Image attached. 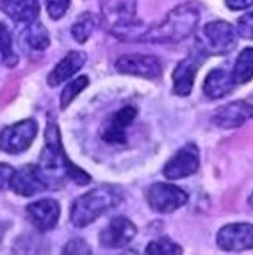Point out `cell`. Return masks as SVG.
Masks as SVG:
<instances>
[{"mask_svg":"<svg viewBox=\"0 0 253 255\" xmlns=\"http://www.w3.org/2000/svg\"><path fill=\"white\" fill-rule=\"evenodd\" d=\"M200 20V8L194 2L180 3L172 8L160 24L147 27L139 42L173 44L188 38Z\"/></svg>","mask_w":253,"mask_h":255,"instance_id":"cell-1","label":"cell"},{"mask_svg":"<svg viewBox=\"0 0 253 255\" xmlns=\"http://www.w3.org/2000/svg\"><path fill=\"white\" fill-rule=\"evenodd\" d=\"M39 166L47 179L50 175H64L80 186L91 182V175L68 158L63 147L60 127L53 119L49 121L46 127V147L42 150Z\"/></svg>","mask_w":253,"mask_h":255,"instance_id":"cell-2","label":"cell"},{"mask_svg":"<svg viewBox=\"0 0 253 255\" xmlns=\"http://www.w3.org/2000/svg\"><path fill=\"white\" fill-rule=\"evenodd\" d=\"M124 194L117 186L102 185L79 196L71 207V223L77 229L91 226L92 223L122 202Z\"/></svg>","mask_w":253,"mask_h":255,"instance_id":"cell-3","label":"cell"},{"mask_svg":"<svg viewBox=\"0 0 253 255\" xmlns=\"http://www.w3.org/2000/svg\"><path fill=\"white\" fill-rule=\"evenodd\" d=\"M238 41L236 28L225 20H213L202 28L200 47L208 55H227Z\"/></svg>","mask_w":253,"mask_h":255,"instance_id":"cell-4","label":"cell"},{"mask_svg":"<svg viewBox=\"0 0 253 255\" xmlns=\"http://www.w3.org/2000/svg\"><path fill=\"white\" fill-rule=\"evenodd\" d=\"M38 135V123L35 119H25L5 127L0 131V150L17 155L25 152Z\"/></svg>","mask_w":253,"mask_h":255,"instance_id":"cell-5","label":"cell"},{"mask_svg":"<svg viewBox=\"0 0 253 255\" xmlns=\"http://www.w3.org/2000/svg\"><path fill=\"white\" fill-rule=\"evenodd\" d=\"M188 193L172 183H153L147 190V204L155 213H173L188 202Z\"/></svg>","mask_w":253,"mask_h":255,"instance_id":"cell-6","label":"cell"},{"mask_svg":"<svg viewBox=\"0 0 253 255\" xmlns=\"http://www.w3.org/2000/svg\"><path fill=\"white\" fill-rule=\"evenodd\" d=\"M200 168V150L194 142L180 147L163 168V175L168 180H178L195 174Z\"/></svg>","mask_w":253,"mask_h":255,"instance_id":"cell-7","label":"cell"},{"mask_svg":"<svg viewBox=\"0 0 253 255\" xmlns=\"http://www.w3.org/2000/svg\"><path fill=\"white\" fill-rule=\"evenodd\" d=\"M49 188L50 182L39 164H25L16 169L9 183V190H13V193H16L17 196L24 197H31L49 190Z\"/></svg>","mask_w":253,"mask_h":255,"instance_id":"cell-8","label":"cell"},{"mask_svg":"<svg viewBox=\"0 0 253 255\" xmlns=\"http://www.w3.org/2000/svg\"><path fill=\"white\" fill-rule=\"evenodd\" d=\"M114 68L125 75L142 77V79H158L163 74V64L157 57L144 53H128L116 60Z\"/></svg>","mask_w":253,"mask_h":255,"instance_id":"cell-9","label":"cell"},{"mask_svg":"<svg viewBox=\"0 0 253 255\" xmlns=\"http://www.w3.org/2000/svg\"><path fill=\"white\" fill-rule=\"evenodd\" d=\"M217 246L225 252H243L253 249V224H227L217 232Z\"/></svg>","mask_w":253,"mask_h":255,"instance_id":"cell-10","label":"cell"},{"mask_svg":"<svg viewBox=\"0 0 253 255\" xmlns=\"http://www.w3.org/2000/svg\"><path fill=\"white\" fill-rule=\"evenodd\" d=\"M138 234L136 226L128 218L116 216L100 230L98 241L105 249H120L127 246Z\"/></svg>","mask_w":253,"mask_h":255,"instance_id":"cell-11","label":"cell"},{"mask_svg":"<svg viewBox=\"0 0 253 255\" xmlns=\"http://www.w3.org/2000/svg\"><path fill=\"white\" fill-rule=\"evenodd\" d=\"M30 224L39 232L53 230L60 219V205L55 199H39L25 208Z\"/></svg>","mask_w":253,"mask_h":255,"instance_id":"cell-12","label":"cell"},{"mask_svg":"<svg viewBox=\"0 0 253 255\" xmlns=\"http://www.w3.org/2000/svg\"><path fill=\"white\" fill-rule=\"evenodd\" d=\"M253 118V105L246 101L230 102L217 108L211 116L213 124L219 128H238Z\"/></svg>","mask_w":253,"mask_h":255,"instance_id":"cell-13","label":"cell"},{"mask_svg":"<svg viewBox=\"0 0 253 255\" xmlns=\"http://www.w3.org/2000/svg\"><path fill=\"white\" fill-rule=\"evenodd\" d=\"M138 116V110L135 107H124L116 112L108 124L103 127L102 139L111 146H122L127 142V130L135 123Z\"/></svg>","mask_w":253,"mask_h":255,"instance_id":"cell-14","label":"cell"},{"mask_svg":"<svg viewBox=\"0 0 253 255\" xmlns=\"http://www.w3.org/2000/svg\"><path fill=\"white\" fill-rule=\"evenodd\" d=\"M87 57L84 52L80 50H71L66 57L58 61V64L50 71V74L47 75V85L52 88L60 86L63 82L69 80L71 77H74L77 72H79L84 63H86Z\"/></svg>","mask_w":253,"mask_h":255,"instance_id":"cell-15","label":"cell"},{"mask_svg":"<svg viewBox=\"0 0 253 255\" xmlns=\"http://www.w3.org/2000/svg\"><path fill=\"white\" fill-rule=\"evenodd\" d=\"M0 11L17 24H30L39 16L38 0H0Z\"/></svg>","mask_w":253,"mask_h":255,"instance_id":"cell-16","label":"cell"},{"mask_svg":"<svg viewBox=\"0 0 253 255\" xmlns=\"http://www.w3.org/2000/svg\"><path fill=\"white\" fill-rule=\"evenodd\" d=\"M197 69H199V63H197V60L192 57L184 58L177 64V68H175V71L172 74L175 94L180 97H186L191 94L192 88H194Z\"/></svg>","mask_w":253,"mask_h":255,"instance_id":"cell-17","label":"cell"},{"mask_svg":"<svg viewBox=\"0 0 253 255\" xmlns=\"http://www.w3.org/2000/svg\"><path fill=\"white\" fill-rule=\"evenodd\" d=\"M235 85L236 83L233 80L232 72L225 69H213L205 79L203 94L211 101H217V99H222L232 93Z\"/></svg>","mask_w":253,"mask_h":255,"instance_id":"cell-18","label":"cell"},{"mask_svg":"<svg viewBox=\"0 0 253 255\" xmlns=\"http://www.w3.org/2000/svg\"><path fill=\"white\" fill-rule=\"evenodd\" d=\"M25 44L33 50H46L50 46V35L46 25L41 20H33L30 24H25L24 33H22Z\"/></svg>","mask_w":253,"mask_h":255,"instance_id":"cell-19","label":"cell"},{"mask_svg":"<svg viewBox=\"0 0 253 255\" xmlns=\"http://www.w3.org/2000/svg\"><path fill=\"white\" fill-rule=\"evenodd\" d=\"M232 75L236 85H244L253 79V47H247L239 53Z\"/></svg>","mask_w":253,"mask_h":255,"instance_id":"cell-20","label":"cell"},{"mask_svg":"<svg viewBox=\"0 0 253 255\" xmlns=\"http://www.w3.org/2000/svg\"><path fill=\"white\" fill-rule=\"evenodd\" d=\"M98 25V19L95 17V14L92 13H83L77 22L72 25L71 28V33H72V38L77 41V42H86L92 36V33L95 31Z\"/></svg>","mask_w":253,"mask_h":255,"instance_id":"cell-21","label":"cell"},{"mask_svg":"<svg viewBox=\"0 0 253 255\" xmlns=\"http://www.w3.org/2000/svg\"><path fill=\"white\" fill-rule=\"evenodd\" d=\"M0 61L6 68H16L19 58L13 47V38H11L9 30L0 22Z\"/></svg>","mask_w":253,"mask_h":255,"instance_id":"cell-22","label":"cell"},{"mask_svg":"<svg viewBox=\"0 0 253 255\" xmlns=\"http://www.w3.org/2000/svg\"><path fill=\"white\" fill-rule=\"evenodd\" d=\"M87 85H89V79H87L86 75L77 77V79L71 80L68 85H66V88L63 90V93L60 96V107H61V110L68 108L75 101V99L79 97V94L84 90V88H87Z\"/></svg>","mask_w":253,"mask_h":255,"instance_id":"cell-23","label":"cell"},{"mask_svg":"<svg viewBox=\"0 0 253 255\" xmlns=\"http://www.w3.org/2000/svg\"><path fill=\"white\" fill-rule=\"evenodd\" d=\"M181 252H183V249L177 245V243H173L169 238L153 240L146 248L147 255H180Z\"/></svg>","mask_w":253,"mask_h":255,"instance_id":"cell-24","label":"cell"},{"mask_svg":"<svg viewBox=\"0 0 253 255\" xmlns=\"http://www.w3.org/2000/svg\"><path fill=\"white\" fill-rule=\"evenodd\" d=\"M71 6V0H46V8H47V14L50 19L58 20L61 19Z\"/></svg>","mask_w":253,"mask_h":255,"instance_id":"cell-25","label":"cell"},{"mask_svg":"<svg viewBox=\"0 0 253 255\" xmlns=\"http://www.w3.org/2000/svg\"><path fill=\"white\" fill-rule=\"evenodd\" d=\"M236 33L244 39H253V13H247L243 17H239Z\"/></svg>","mask_w":253,"mask_h":255,"instance_id":"cell-26","label":"cell"},{"mask_svg":"<svg viewBox=\"0 0 253 255\" xmlns=\"http://www.w3.org/2000/svg\"><path fill=\"white\" fill-rule=\"evenodd\" d=\"M63 254L68 255H87L91 254V248L86 245L82 238H72L68 241V245L64 246Z\"/></svg>","mask_w":253,"mask_h":255,"instance_id":"cell-27","label":"cell"},{"mask_svg":"<svg viewBox=\"0 0 253 255\" xmlns=\"http://www.w3.org/2000/svg\"><path fill=\"white\" fill-rule=\"evenodd\" d=\"M14 171L16 169L11 168L8 163H0V190H6V188H9Z\"/></svg>","mask_w":253,"mask_h":255,"instance_id":"cell-28","label":"cell"},{"mask_svg":"<svg viewBox=\"0 0 253 255\" xmlns=\"http://www.w3.org/2000/svg\"><path fill=\"white\" fill-rule=\"evenodd\" d=\"M225 5L233 11H243L253 5V0H225Z\"/></svg>","mask_w":253,"mask_h":255,"instance_id":"cell-29","label":"cell"},{"mask_svg":"<svg viewBox=\"0 0 253 255\" xmlns=\"http://www.w3.org/2000/svg\"><path fill=\"white\" fill-rule=\"evenodd\" d=\"M249 205H250V207L253 208V193H252V194L249 196Z\"/></svg>","mask_w":253,"mask_h":255,"instance_id":"cell-30","label":"cell"}]
</instances>
